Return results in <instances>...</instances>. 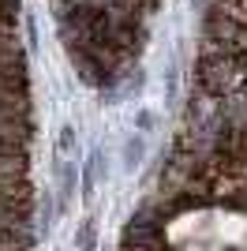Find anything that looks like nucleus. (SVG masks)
<instances>
[{
  "label": "nucleus",
  "instance_id": "f257e3e1",
  "mask_svg": "<svg viewBox=\"0 0 247 251\" xmlns=\"http://www.w3.org/2000/svg\"><path fill=\"white\" fill-rule=\"evenodd\" d=\"M127 157H131L127 165H139V157H143V143H139V139H131V147H127Z\"/></svg>",
  "mask_w": 247,
  "mask_h": 251
}]
</instances>
